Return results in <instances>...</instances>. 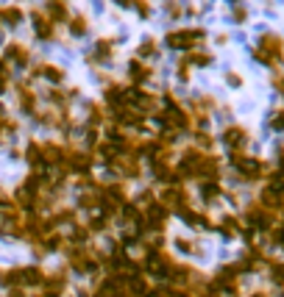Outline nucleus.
Returning a JSON list of instances; mask_svg holds the SVG:
<instances>
[{"instance_id": "6", "label": "nucleus", "mask_w": 284, "mask_h": 297, "mask_svg": "<svg viewBox=\"0 0 284 297\" xmlns=\"http://www.w3.org/2000/svg\"><path fill=\"white\" fill-rule=\"evenodd\" d=\"M73 167H75V170H86V167H89V156H75Z\"/></svg>"}, {"instance_id": "9", "label": "nucleus", "mask_w": 284, "mask_h": 297, "mask_svg": "<svg viewBox=\"0 0 284 297\" xmlns=\"http://www.w3.org/2000/svg\"><path fill=\"white\" fill-rule=\"evenodd\" d=\"M273 128H278V131L284 128V111L278 114V117H273Z\"/></svg>"}, {"instance_id": "4", "label": "nucleus", "mask_w": 284, "mask_h": 297, "mask_svg": "<svg viewBox=\"0 0 284 297\" xmlns=\"http://www.w3.org/2000/svg\"><path fill=\"white\" fill-rule=\"evenodd\" d=\"M17 278L23 280V283H39V280H42V272H39L37 267H25L23 272H17Z\"/></svg>"}, {"instance_id": "3", "label": "nucleus", "mask_w": 284, "mask_h": 297, "mask_svg": "<svg viewBox=\"0 0 284 297\" xmlns=\"http://www.w3.org/2000/svg\"><path fill=\"white\" fill-rule=\"evenodd\" d=\"M226 144H229V147H242V144H245V131H240V128H229V131H226Z\"/></svg>"}, {"instance_id": "1", "label": "nucleus", "mask_w": 284, "mask_h": 297, "mask_svg": "<svg viewBox=\"0 0 284 297\" xmlns=\"http://www.w3.org/2000/svg\"><path fill=\"white\" fill-rule=\"evenodd\" d=\"M204 39V34L201 31H178V34H170L167 36V45L170 48H193L195 42H201Z\"/></svg>"}, {"instance_id": "10", "label": "nucleus", "mask_w": 284, "mask_h": 297, "mask_svg": "<svg viewBox=\"0 0 284 297\" xmlns=\"http://www.w3.org/2000/svg\"><path fill=\"white\" fill-rule=\"evenodd\" d=\"M278 92H281V95H284V81H278Z\"/></svg>"}, {"instance_id": "5", "label": "nucleus", "mask_w": 284, "mask_h": 297, "mask_svg": "<svg viewBox=\"0 0 284 297\" xmlns=\"http://www.w3.org/2000/svg\"><path fill=\"white\" fill-rule=\"evenodd\" d=\"M148 220H151L153 225H162V220H164V208H162V206H151V208H148Z\"/></svg>"}, {"instance_id": "8", "label": "nucleus", "mask_w": 284, "mask_h": 297, "mask_svg": "<svg viewBox=\"0 0 284 297\" xmlns=\"http://www.w3.org/2000/svg\"><path fill=\"white\" fill-rule=\"evenodd\" d=\"M70 31H73L75 36H81V34H84V25H81V20H73V25H70Z\"/></svg>"}, {"instance_id": "7", "label": "nucleus", "mask_w": 284, "mask_h": 297, "mask_svg": "<svg viewBox=\"0 0 284 297\" xmlns=\"http://www.w3.org/2000/svg\"><path fill=\"white\" fill-rule=\"evenodd\" d=\"M34 20H37V34L48 36V34H50V25H48V23H45V20H39V17H34Z\"/></svg>"}, {"instance_id": "2", "label": "nucleus", "mask_w": 284, "mask_h": 297, "mask_svg": "<svg viewBox=\"0 0 284 297\" xmlns=\"http://www.w3.org/2000/svg\"><path fill=\"white\" fill-rule=\"evenodd\" d=\"M234 167L245 175V178H254V175L259 173V161L248 159V156H234Z\"/></svg>"}]
</instances>
